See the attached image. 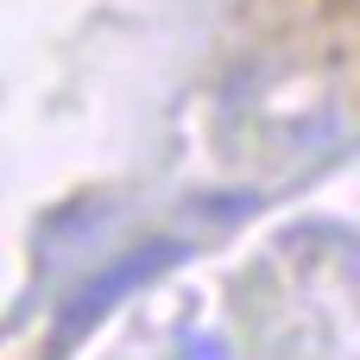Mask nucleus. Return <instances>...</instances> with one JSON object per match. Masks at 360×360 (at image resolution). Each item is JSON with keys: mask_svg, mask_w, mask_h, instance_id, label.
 <instances>
[{"mask_svg": "<svg viewBox=\"0 0 360 360\" xmlns=\"http://www.w3.org/2000/svg\"><path fill=\"white\" fill-rule=\"evenodd\" d=\"M190 360H221V354H215V342H196V348H190Z\"/></svg>", "mask_w": 360, "mask_h": 360, "instance_id": "2", "label": "nucleus"}, {"mask_svg": "<svg viewBox=\"0 0 360 360\" xmlns=\"http://www.w3.org/2000/svg\"><path fill=\"white\" fill-rule=\"evenodd\" d=\"M177 259H184V247H177V240H146V247H133L127 259H114L101 278H89V285L63 304V316H57V342H76L82 329H95V323H101L127 291L152 285V278H158V272H171Z\"/></svg>", "mask_w": 360, "mask_h": 360, "instance_id": "1", "label": "nucleus"}]
</instances>
